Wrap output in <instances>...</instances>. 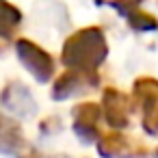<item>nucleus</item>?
Instances as JSON below:
<instances>
[{
    "mask_svg": "<svg viewBox=\"0 0 158 158\" xmlns=\"http://www.w3.org/2000/svg\"><path fill=\"white\" fill-rule=\"evenodd\" d=\"M106 54L108 46L104 33L95 26L74 33L63 46V63L85 74H93L95 67H100V63L106 59Z\"/></svg>",
    "mask_w": 158,
    "mask_h": 158,
    "instance_id": "nucleus-1",
    "label": "nucleus"
},
{
    "mask_svg": "<svg viewBox=\"0 0 158 158\" xmlns=\"http://www.w3.org/2000/svg\"><path fill=\"white\" fill-rule=\"evenodd\" d=\"M110 7H115L130 24V28L139 31V33H147V31H158V20L145 11L139 9L141 0H106Z\"/></svg>",
    "mask_w": 158,
    "mask_h": 158,
    "instance_id": "nucleus-6",
    "label": "nucleus"
},
{
    "mask_svg": "<svg viewBox=\"0 0 158 158\" xmlns=\"http://www.w3.org/2000/svg\"><path fill=\"white\" fill-rule=\"evenodd\" d=\"M156 156H158V149H156Z\"/></svg>",
    "mask_w": 158,
    "mask_h": 158,
    "instance_id": "nucleus-12",
    "label": "nucleus"
},
{
    "mask_svg": "<svg viewBox=\"0 0 158 158\" xmlns=\"http://www.w3.org/2000/svg\"><path fill=\"white\" fill-rule=\"evenodd\" d=\"M98 149L102 156L106 158H130V156H145V145H141L139 141L128 139L121 132H108L104 136L98 139Z\"/></svg>",
    "mask_w": 158,
    "mask_h": 158,
    "instance_id": "nucleus-4",
    "label": "nucleus"
},
{
    "mask_svg": "<svg viewBox=\"0 0 158 158\" xmlns=\"http://www.w3.org/2000/svg\"><path fill=\"white\" fill-rule=\"evenodd\" d=\"M134 100L143 113V128L147 134H158V80L156 78H136Z\"/></svg>",
    "mask_w": 158,
    "mask_h": 158,
    "instance_id": "nucleus-2",
    "label": "nucleus"
},
{
    "mask_svg": "<svg viewBox=\"0 0 158 158\" xmlns=\"http://www.w3.org/2000/svg\"><path fill=\"white\" fill-rule=\"evenodd\" d=\"M22 143V134L13 121L0 115V152H15Z\"/></svg>",
    "mask_w": 158,
    "mask_h": 158,
    "instance_id": "nucleus-10",
    "label": "nucleus"
},
{
    "mask_svg": "<svg viewBox=\"0 0 158 158\" xmlns=\"http://www.w3.org/2000/svg\"><path fill=\"white\" fill-rule=\"evenodd\" d=\"M87 78L89 80H98L95 74H85V72H76V69L63 74L56 80V85H54V91H52L54 100H63V98H69V95L82 91V85L87 82Z\"/></svg>",
    "mask_w": 158,
    "mask_h": 158,
    "instance_id": "nucleus-9",
    "label": "nucleus"
},
{
    "mask_svg": "<svg viewBox=\"0 0 158 158\" xmlns=\"http://www.w3.org/2000/svg\"><path fill=\"white\" fill-rule=\"evenodd\" d=\"M74 130L80 139H85L87 143L91 139H98V121H100V106L98 104H80L74 108Z\"/></svg>",
    "mask_w": 158,
    "mask_h": 158,
    "instance_id": "nucleus-7",
    "label": "nucleus"
},
{
    "mask_svg": "<svg viewBox=\"0 0 158 158\" xmlns=\"http://www.w3.org/2000/svg\"><path fill=\"white\" fill-rule=\"evenodd\" d=\"M20 20H22L20 9L0 0V37H11V33L18 28Z\"/></svg>",
    "mask_w": 158,
    "mask_h": 158,
    "instance_id": "nucleus-11",
    "label": "nucleus"
},
{
    "mask_svg": "<svg viewBox=\"0 0 158 158\" xmlns=\"http://www.w3.org/2000/svg\"><path fill=\"white\" fill-rule=\"evenodd\" d=\"M15 50H18V56L24 63V67L39 82H48L50 80V76L54 72V63H52V59H50V54L46 50H41L37 44H33L28 39H18Z\"/></svg>",
    "mask_w": 158,
    "mask_h": 158,
    "instance_id": "nucleus-3",
    "label": "nucleus"
},
{
    "mask_svg": "<svg viewBox=\"0 0 158 158\" xmlns=\"http://www.w3.org/2000/svg\"><path fill=\"white\" fill-rule=\"evenodd\" d=\"M102 110H104L106 121L113 128H126L130 123L132 102L126 93H121L117 89H106L104 98H102Z\"/></svg>",
    "mask_w": 158,
    "mask_h": 158,
    "instance_id": "nucleus-5",
    "label": "nucleus"
},
{
    "mask_svg": "<svg viewBox=\"0 0 158 158\" xmlns=\"http://www.w3.org/2000/svg\"><path fill=\"white\" fill-rule=\"evenodd\" d=\"M2 104L7 108H11L15 115H28V113H35V102H33V95L20 85V82H11L5 93H2Z\"/></svg>",
    "mask_w": 158,
    "mask_h": 158,
    "instance_id": "nucleus-8",
    "label": "nucleus"
}]
</instances>
